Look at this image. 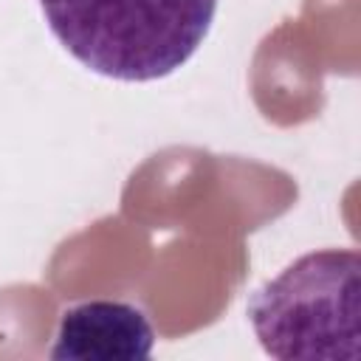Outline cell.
<instances>
[{
  "instance_id": "3957f363",
  "label": "cell",
  "mask_w": 361,
  "mask_h": 361,
  "mask_svg": "<svg viewBox=\"0 0 361 361\" xmlns=\"http://www.w3.org/2000/svg\"><path fill=\"white\" fill-rule=\"evenodd\" d=\"M155 330L141 307L116 299H90L68 307L51 347L54 361H144Z\"/></svg>"
},
{
  "instance_id": "7a4b0ae2",
  "label": "cell",
  "mask_w": 361,
  "mask_h": 361,
  "mask_svg": "<svg viewBox=\"0 0 361 361\" xmlns=\"http://www.w3.org/2000/svg\"><path fill=\"white\" fill-rule=\"evenodd\" d=\"M361 257L322 248L254 290L248 322L271 358L355 361L361 355Z\"/></svg>"
},
{
  "instance_id": "6da1fadb",
  "label": "cell",
  "mask_w": 361,
  "mask_h": 361,
  "mask_svg": "<svg viewBox=\"0 0 361 361\" xmlns=\"http://www.w3.org/2000/svg\"><path fill=\"white\" fill-rule=\"evenodd\" d=\"M51 34L99 76L155 82L203 45L217 0H39Z\"/></svg>"
}]
</instances>
